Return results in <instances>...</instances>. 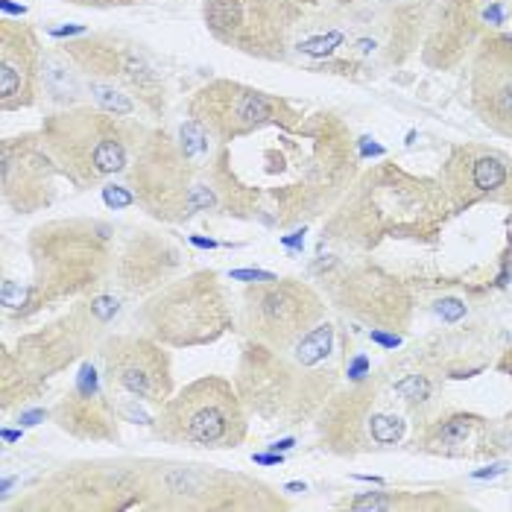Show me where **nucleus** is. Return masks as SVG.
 Segmentation results:
<instances>
[{"mask_svg":"<svg viewBox=\"0 0 512 512\" xmlns=\"http://www.w3.org/2000/svg\"><path fill=\"white\" fill-rule=\"evenodd\" d=\"M150 132L103 109H65L41 126L44 150L65 173L85 185L123 173L141 156Z\"/></svg>","mask_w":512,"mask_h":512,"instance_id":"nucleus-1","label":"nucleus"},{"mask_svg":"<svg viewBox=\"0 0 512 512\" xmlns=\"http://www.w3.org/2000/svg\"><path fill=\"white\" fill-rule=\"evenodd\" d=\"M68 59L85 79L97 109L132 118L141 106L161 109V79L153 65L126 41L115 36H88L65 47Z\"/></svg>","mask_w":512,"mask_h":512,"instance_id":"nucleus-2","label":"nucleus"},{"mask_svg":"<svg viewBox=\"0 0 512 512\" xmlns=\"http://www.w3.org/2000/svg\"><path fill=\"white\" fill-rule=\"evenodd\" d=\"M202 18L208 33L226 47L255 59H284L305 15L293 0H205Z\"/></svg>","mask_w":512,"mask_h":512,"instance_id":"nucleus-3","label":"nucleus"},{"mask_svg":"<svg viewBox=\"0 0 512 512\" xmlns=\"http://www.w3.org/2000/svg\"><path fill=\"white\" fill-rule=\"evenodd\" d=\"M246 431L240 401L220 378L191 384L179 398L164 404L161 434L202 448H229Z\"/></svg>","mask_w":512,"mask_h":512,"instance_id":"nucleus-4","label":"nucleus"},{"mask_svg":"<svg viewBox=\"0 0 512 512\" xmlns=\"http://www.w3.org/2000/svg\"><path fill=\"white\" fill-rule=\"evenodd\" d=\"M191 118L199 120L211 132V138L223 144L252 135L273 123L299 120L281 97L229 79H214L205 88H199L197 97L191 100Z\"/></svg>","mask_w":512,"mask_h":512,"instance_id":"nucleus-5","label":"nucleus"},{"mask_svg":"<svg viewBox=\"0 0 512 512\" xmlns=\"http://www.w3.org/2000/svg\"><path fill=\"white\" fill-rule=\"evenodd\" d=\"M322 316V302L299 281H264L246 296V325L270 349L296 346Z\"/></svg>","mask_w":512,"mask_h":512,"instance_id":"nucleus-6","label":"nucleus"},{"mask_svg":"<svg viewBox=\"0 0 512 512\" xmlns=\"http://www.w3.org/2000/svg\"><path fill=\"white\" fill-rule=\"evenodd\" d=\"M501 21V0H442L436 18L428 24L422 56L436 71L457 68L466 53H474L477 44L489 36V27H498Z\"/></svg>","mask_w":512,"mask_h":512,"instance_id":"nucleus-7","label":"nucleus"},{"mask_svg":"<svg viewBox=\"0 0 512 512\" xmlns=\"http://www.w3.org/2000/svg\"><path fill=\"white\" fill-rule=\"evenodd\" d=\"M214 276L205 273L202 284H182L179 290H170L156 302L153 316V334L158 340L191 346L205 343L214 334H220L229 322L220 290L211 284Z\"/></svg>","mask_w":512,"mask_h":512,"instance_id":"nucleus-8","label":"nucleus"},{"mask_svg":"<svg viewBox=\"0 0 512 512\" xmlns=\"http://www.w3.org/2000/svg\"><path fill=\"white\" fill-rule=\"evenodd\" d=\"M472 109L483 126L512 138V39L486 36L472 56Z\"/></svg>","mask_w":512,"mask_h":512,"instance_id":"nucleus-9","label":"nucleus"},{"mask_svg":"<svg viewBox=\"0 0 512 512\" xmlns=\"http://www.w3.org/2000/svg\"><path fill=\"white\" fill-rule=\"evenodd\" d=\"M442 188L457 205L480 199L512 202V161L489 147H457L442 164Z\"/></svg>","mask_w":512,"mask_h":512,"instance_id":"nucleus-10","label":"nucleus"},{"mask_svg":"<svg viewBox=\"0 0 512 512\" xmlns=\"http://www.w3.org/2000/svg\"><path fill=\"white\" fill-rule=\"evenodd\" d=\"M44 79L39 36L21 21L0 24V109L18 112L36 103Z\"/></svg>","mask_w":512,"mask_h":512,"instance_id":"nucleus-11","label":"nucleus"},{"mask_svg":"<svg viewBox=\"0 0 512 512\" xmlns=\"http://www.w3.org/2000/svg\"><path fill=\"white\" fill-rule=\"evenodd\" d=\"M106 375L112 387L141 401L167 404L170 398V363L156 343L141 337H118L106 346Z\"/></svg>","mask_w":512,"mask_h":512,"instance_id":"nucleus-12","label":"nucleus"},{"mask_svg":"<svg viewBox=\"0 0 512 512\" xmlns=\"http://www.w3.org/2000/svg\"><path fill=\"white\" fill-rule=\"evenodd\" d=\"M346 287L352 290V296L346 299V311L363 316V319H375V322H395L407 311V299L401 296L398 284L390 278H378L375 273H355L346 276Z\"/></svg>","mask_w":512,"mask_h":512,"instance_id":"nucleus-13","label":"nucleus"},{"mask_svg":"<svg viewBox=\"0 0 512 512\" xmlns=\"http://www.w3.org/2000/svg\"><path fill=\"white\" fill-rule=\"evenodd\" d=\"M352 510L363 512H384V510H448L454 507L445 498H422L410 492H369L363 498H355L349 504Z\"/></svg>","mask_w":512,"mask_h":512,"instance_id":"nucleus-14","label":"nucleus"},{"mask_svg":"<svg viewBox=\"0 0 512 512\" xmlns=\"http://www.w3.org/2000/svg\"><path fill=\"white\" fill-rule=\"evenodd\" d=\"M477 425H480V419H474V416H451L431 431L428 445L436 451H466Z\"/></svg>","mask_w":512,"mask_h":512,"instance_id":"nucleus-15","label":"nucleus"},{"mask_svg":"<svg viewBox=\"0 0 512 512\" xmlns=\"http://www.w3.org/2000/svg\"><path fill=\"white\" fill-rule=\"evenodd\" d=\"M331 343H334V328H331L328 322H319V325H314V328L296 343L293 357L299 360V366L314 369V366H319L325 357L331 355Z\"/></svg>","mask_w":512,"mask_h":512,"instance_id":"nucleus-16","label":"nucleus"},{"mask_svg":"<svg viewBox=\"0 0 512 512\" xmlns=\"http://www.w3.org/2000/svg\"><path fill=\"white\" fill-rule=\"evenodd\" d=\"M369 436L378 445H393L404 436V419L395 413H384V410H372L369 416Z\"/></svg>","mask_w":512,"mask_h":512,"instance_id":"nucleus-17","label":"nucleus"},{"mask_svg":"<svg viewBox=\"0 0 512 512\" xmlns=\"http://www.w3.org/2000/svg\"><path fill=\"white\" fill-rule=\"evenodd\" d=\"M299 9H302V15L308 18V12H316V15H337V12H346V9H352L355 6V0H293Z\"/></svg>","mask_w":512,"mask_h":512,"instance_id":"nucleus-18","label":"nucleus"},{"mask_svg":"<svg viewBox=\"0 0 512 512\" xmlns=\"http://www.w3.org/2000/svg\"><path fill=\"white\" fill-rule=\"evenodd\" d=\"M395 393L407 401H425L431 395V381L425 375H407L404 381L395 384Z\"/></svg>","mask_w":512,"mask_h":512,"instance_id":"nucleus-19","label":"nucleus"},{"mask_svg":"<svg viewBox=\"0 0 512 512\" xmlns=\"http://www.w3.org/2000/svg\"><path fill=\"white\" fill-rule=\"evenodd\" d=\"M103 202H106L109 208L120 211V208H129V205L135 202V197H132L126 188H120V185H106V188H103Z\"/></svg>","mask_w":512,"mask_h":512,"instance_id":"nucleus-20","label":"nucleus"},{"mask_svg":"<svg viewBox=\"0 0 512 512\" xmlns=\"http://www.w3.org/2000/svg\"><path fill=\"white\" fill-rule=\"evenodd\" d=\"M436 314L442 316L445 322H457V319L466 316V305L460 299H442V302H436Z\"/></svg>","mask_w":512,"mask_h":512,"instance_id":"nucleus-21","label":"nucleus"},{"mask_svg":"<svg viewBox=\"0 0 512 512\" xmlns=\"http://www.w3.org/2000/svg\"><path fill=\"white\" fill-rule=\"evenodd\" d=\"M91 314L97 316V319H112V316L118 314V299H112V296H100V299H94L91 302Z\"/></svg>","mask_w":512,"mask_h":512,"instance_id":"nucleus-22","label":"nucleus"},{"mask_svg":"<svg viewBox=\"0 0 512 512\" xmlns=\"http://www.w3.org/2000/svg\"><path fill=\"white\" fill-rule=\"evenodd\" d=\"M229 278H235V281H255V284L276 281L273 273H261V270H235V273H229Z\"/></svg>","mask_w":512,"mask_h":512,"instance_id":"nucleus-23","label":"nucleus"},{"mask_svg":"<svg viewBox=\"0 0 512 512\" xmlns=\"http://www.w3.org/2000/svg\"><path fill=\"white\" fill-rule=\"evenodd\" d=\"M74 3H82V6H129L135 0H74Z\"/></svg>","mask_w":512,"mask_h":512,"instance_id":"nucleus-24","label":"nucleus"},{"mask_svg":"<svg viewBox=\"0 0 512 512\" xmlns=\"http://www.w3.org/2000/svg\"><path fill=\"white\" fill-rule=\"evenodd\" d=\"M372 340H378V343L387 346V349H395V346L401 343V337H390V334H381V331H372Z\"/></svg>","mask_w":512,"mask_h":512,"instance_id":"nucleus-25","label":"nucleus"},{"mask_svg":"<svg viewBox=\"0 0 512 512\" xmlns=\"http://www.w3.org/2000/svg\"><path fill=\"white\" fill-rule=\"evenodd\" d=\"M363 372H366V357H357L355 366L349 369V375H352V381H360V378H363Z\"/></svg>","mask_w":512,"mask_h":512,"instance_id":"nucleus-26","label":"nucleus"},{"mask_svg":"<svg viewBox=\"0 0 512 512\" xmlns=\"http://www.w3.org/2000/svg\"><path fill=\"white\" fill-rule=\"evenodd\" d=\"M255 463H261V466H278V463H281V457H270V454H258V457H255Z\"/></svg>","mask_w":512,"mask_h":512,"instance_id":"nucleus-27","label":"nucleus"},{"mask_svg":"<svg viewBox=\"0 0 512 512\" xmlns=\"http://www.w3.org/2000/svg\"><path fill=\"white\" fill-rule=\"evenodd\" d=\"M290 445H293V439H281V442H276V445H273V448H281V451H284V448H290Z\"/></svg>","mask_w":512,"mask_h":512,"instance_id":"nucleus-28","label":"nucleus"},{"mask_svg":"<svg viewBox=\"0 0 512 512\" xmlns=\"http://www.w3.org/2000/svg\"><path fill=\"white\" fill-rule=\"evenodd\" d=\"M287 489H290V492H305V483H290Z\"/></svg>","mask_w":512,"mask_h":512,"instance_id":"nucleus-29","label":"nucleus"},{"mask_svg":"<svg viewBox=\"0 0 512 512\" xmlns=\"http://www.w3.org/2000/svg\"><path fill=\"white\" fill-rule=\"evenodd\" d=\"M3 439H6V442H15V439H21V434H12V431H3Z\"/></svg>","mask_w":512,"mask_h":512,"instance_id":"nucleus-30","label":"nucleus"},{"mask_svg":"<svg viewBox=\"0 0 512 512\" xmlns=\"http://www.w3.org/2000/svg\"><path fill=\"white\" fill-rule=\"evenodd\" d=\"M381 3H404V0H381Z\"/></svg>","mask_w":512,"mask_h":512,"instance_id":"nucleus-31","label":"nucleus"}]
</instances>
